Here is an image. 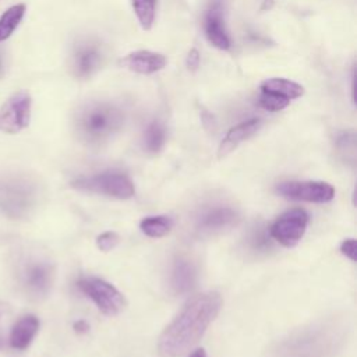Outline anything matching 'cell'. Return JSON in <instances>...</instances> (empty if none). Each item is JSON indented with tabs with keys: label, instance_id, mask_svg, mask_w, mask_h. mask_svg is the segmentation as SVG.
<instances>
[{
	"label": "cell",
	"instance_id": "52a82bcc",
	"mask_svg": "<svg viewBox=\"0 0 357 357\" xmlns=\"http://www.w3.org/2000/svg\"><path fill=\"white\" fill-rule=\"evenodd\" d=\"M32 99L26 91L14 92L0 107V131L17 134L31 121Z\"/></svg>",
	"mask_w": 357,
	"mask_h": 357
},
{
	"label": "cell",
	"instance_id": "83f0119b",
	"mask_svg": "<svg viewBox=\"0 0 357 357\" xmlns=\"http://www.w3.org/2000/svg\"><path fill=\"white\" fill-rule=\"evenodd\" d=\"M198 66H199V53L197 49H191L187 56V67L190 70H197Z\"/></svg>",
	"mask_w": 357,
	"mask_h": 357
},
{
	"label": "cell",
	"instance_id": "f1b7e54d",
	"mask_svg": "<svg viewBox=\"0 0 357 357\" xmlns=\"http://www.w3.org/2000/svg\"><path fill=\"white\" fill-rule=\"evenodd\" d=\"M74 331L77 332V333H85V332H88V329H89V325L86 324V321H84V319H79V321H77V322H74Z\"/></svg>",
	"mask_w": 357,
	"mask_h": 357
},
{
	"label": "cell",
	"instance_id": "d4e9b609",
	"mask_svg": "<svg viewBox=\"0 0 357 357\" xmlns=\"http://www.w3.org/2000/svg\"><path fill=\"white\" fill-rule=\"evenodd\" d=\"M337 148L342 153H346V158L349 156L351 159V163H354L356 158V137L353 132H344L337 139Z\"/></svg>",
	"mask_w": 357,
	"mask_h": 357
},
{
	"label": "cell",
	"instance_id": "4fadbf2b",
	"mask_svg": "<svg viewBox=\"0 0 357 357\" xmlns=\"http://www.w3.org/2000/svg\"><path fill=\"white\" fill-rule=\"evenodd\" d=\"M169 280L174 294H187L195 287L197 266L185 257H176L172 264Z\"/></svg>",
	"mask_w": 357,
	"mask_h": 357
},
{
	"label": "cell",
	"instance_id": "7c38bea8",
	"mask_svg": "<svg viewBox=\"0 0 357 357\" xmlns=\"http://www.w3.org/2000/svg\"><path fill=\"white\" fill-rule=\"evenodd\" d=\"M166 63L167 60L163 54L151 50L131 52L119 61L121 67L138 74H153L156 71H160L166 66Z\"/></svg>",
	"mask_w": 357,
	"mask_h": 357
},
{
	"label": "cell",
	"instance_id": "8fae6325",
	"mask_svg": "<svg viewBox=\"0 0 357 357\" xmlns=\"http://www.w3.org/2000/svg\"><path fill=\"white\" fill-rule=\"evenodd\" d=\"M205 33L208 40L220 50L230 47V38L225 28L223 3L222 0H213L205 15Z\"/></svg>",
	"mask_w": 357,
	"mask_h": 357
},
{
	"label": "cell",
	"instance_id": "9a60e30c",
	"mask_svg": "<svg viewBox=\"0 0 357 357\" xmlns=\"http://www.w3.org/2000/svg\"><path fill=\"white\" fill-rule=\"evenodd\" d=\"M54 269L47 262H33L28 265L24 273V282L33 294H46L52 287Z\"/></svg>",
	"mask_w": 357,
	"mask_h": 357
},
{
	"label": "cell",
	"instance_id": "1f68e13d",
	"mask_svg": "<svg viewBox=\"0 0 357 357\" xmlns=\"http://www.w3.org/2000/svg\"><path fill=\"white\" fill-rule=\"evenodd\" d=\"M0 68H1V64H0Z\"/></svg>",
	"mask_w": 357,
	"mask_h": 357
},
{
	"label": "cell",
	"instance_id": "d6986e66",
	"mask_svg": "<svg viewBox=\"0 0 357 357\" xmlns=\"http://www.w3.org/2000/svg\"><path fill=\"white\" fill-rule=\"evenodd\" d=\"M25 4H14L0 15V42L8 39L25 15Z\"/></svg>",
	"mask_w": 357,
	"mask_h": 357
},
{
	"label": "cell",
	"instance_id": "2e32d148",
	"mask_svg": "<svg viewBox=\"0 0 357 357\" xmlns=\"http://www.w3.org/2000/svg\"><path fill=\"white\" fill-rule=\"evenodd\" d=\"M39 331V319L35 315H25L20 318L10 331V346L15 350H25L29 347Z\"/></svg>",
	"mask_w": 357,
	"mask_h": 357
},
{
	"label": "cell",
	"instance_id": "4316f807",
	"mask_svg": "<svg viewBox=\"0 0 357 357\" xmlns=\"http://www.w3.org/2000/svg\"><path fill=\"white\" fill-rule=\"evenodd\" d=\"M340 252L349 258L350 261L356 262L357 259V244H356V240L354 238H346L342 241L340 244Z\"/></svg>",
	"mask_w": 357,
	"mask_h": 357
},
{
	"label": "cell",
	"instance_id": "484cf974",
	"mask_svg": "<svg viewBox=\"0 0 357 357\" xmlns=\"http://www.w3.org/2000/svg\"><path fill=\"white\" fill-rule=\"evenodd\" d=\"M120 243V236L116 231H105L96 237V247L103 251H112Z\"/></svg>",
	"mask_w": 357,
	"mask_h": 357
},
{
	"label": "cell",
	"instance_id": "7a4b0ae2",
	"mask_svg": "<svg viewBox=\"0 0 357 357\" xmlns=\"http://www.w3.org/2000/svg\"><path fill=\"white\" fill-rule=\"evenodd\" d=\"M344 340V326L337 321H321L297 329L279 342L276 357H333Z\"/></svg>",
	"mask_w": 357,
	"mask_h": 357
},
{
	"label": "cell",
	"instance_id": "ffe728a7",
	"mask_svg": "<svg viewBox=\"0 0 357 357\" xmlns=\"http://www.w3.org/2000/svg\"><path fill=\"white\" fill-rule=\"evenodd\" d=\"M166 142V128L160 121H152L146 126L142 135L144 149L149 153H158Z\"/></svg>",
	"mask_w": 357,
	"mask_h": 357
},
{
	"label": "cell",
	"instance_id": "6da1fadb",
	"mask_svg": "<svg viewBox=\"0 0 357 357\" xmlns=\"http://www.w3.org/2000/svg\"><path fill=\"white\" fill-rule=\"evenodd\" d=\"M223 305L218 291H205L191 297L158 339L160 357H181L191 351L215 321Z\"/></svg>",
	"mask_w": 357,
	"mask_h": 357
},
{
	"label": "cell",
	"instance_id": "277c9868",
	"mask_svg": "<svg viewBox=\"0 0 357 357\" xmlns=\"http://www.w3.org/2000/svg\"><path fill=\"white\" fill-rule=\"evenodd\" d=\"M240 219L238 209L231 204L212 201L195 211L192 230L198 237H211L237 226Z\"/></svg>",
	"mask_w": 357,
	"mask_h": 357
},
{
	"label": "cell",
	"instance_id": "8992f818",
	"mask_svg": "<svg viewBox=\"0 0 357 357\" xmlns=\"http://www.w3.org/2000/svg\"><path fill=\"white\" fill-rule=\"evenodd\" d=\"M77 286L95 303L98 310L107 317L119 315L127 304L123 293H120L112 283L100 278L84 276L77 282Z\"/></svg>",
	"mask_w": 357,
	"mask_h": 357
},
{
	"label": "cell",
	"instance_id": "44dd1931",
	"mask_svg": "<svg viewBox=\"0 0 357 357\" xmlns=\"http://www.w3.org/2000/svg\"><path fill=\"white\" fill-rule=\"evenodd\" d=\"M173 227V219L166 215L159 216H148L144 218L139 223L141 231L152 238H160L166 236Z\"/></svg>",
	"mask_w": 357,
	"mask_h": 357
},
{
	"label": "cell",
	"instance_id": "7402d4cb",
	"mask_svg": "<svg viewBox=\"0 0 357 357\" xmlns=\"http://www.w3.org/2000/svg\"><path fill=\"white\" fill-rule=\"evenodd\" d=\"M134 13L144 29H151L155 20L156 0H132Z\"/></svg>",
	"mask_w": 357,
	"mask_h": 357
},
{
	"label": "cell",
	"instance_id": "5b68a950",
	"mask_svg": "<svg viewBox=\"0 0 357 357\" xmlns=\"http://www.w3.org/2000/svg\"><path fill=\"white\" fill-rule=\"evenodd\" d=\"M71 187L79 191L93 192L117 199H128L135 194L131 178L126 173L117 170H107L75 178L71 181Z\"/></svg>",
	"mask_w": 357,
	"mask_h": 357
},
{
	"label": "cell",
	"instance_id": "e0dca14e",
	"mask_svg": "<svg viewBox=\"0 0 357 357\" xmlns=\"http://www.w3.org/2000/svg\"><path fill=\"white\" fill-rule=\"evenodd\" d=\"M261 91L262 92H271V93H276L280 95L283 98H287L289 100L300 98L304 95V88L303 85L286 79V78H269L265 79L261 84Z\"/></svg>",
	"mask_w": 357,
	"mask_h": 357
},
{
	"label": "cell",
	"instance_id": "f546056e",
	"mask_svg": "<svg viewBox=\"0 0 357 357\" xmlns=\"http://www.w3.org/2000/svg\"><path fill=\"white\" fill-rule=\"evenodd\" d=\"M188 357H208L204 349H195Z\"/></svg>",
	"mask_w": 357,
	"mask_h": 357
},
{
	"label": "cell",
	"instance_id": "ac0fdd59",
	"mask_svg": "<svg viewBox=\"0 0 357 357\" xmlns=\"http://www.w3.org/2000/svg\"><path fill=\"white\" fill-rule=\"evenodd\" d=\"M100 61V53L95 46H84L78 49L74 56V68L77 75L86 77L91 75L92 71L98 67Z\"/></svg>",
	"mask_w": 357,
	"mask_h": 357
},
{
	"label": "cell",
	"instance_id": "cb8c5ba5",
	"mask_svg": "<svg viewBox=\"0 0 357 357\" xmlns=\"http://www.w3.org/2000/svg\"><path fill=\"white\" fill-rule=\"evenodd\" d=\"M271 236H268L264 227H254L248 236V245L252 251H266L271 248Z\"/></svg>",
	"mask_w": 357,
	"mask_h": 357
},
{
	"label": "cell",
	"instance_id": "3957f363",
	"mask_svg": "<svg viewBox=\"0 0 357 357\" xmlns=\"http://www.w3.org/2000/svg\"><path fill=\"white\" fill-rule=\"evenodd\" d=\"M123 120V113L117 107L106 103L93 105L79 114L78 131L88 144L99 145L120 130Z\"/></svg>",
	"mask_w": 357,
	"mask_h": 357
},
{
	"label": "cell",
	"instance_id": "4dcf8cb0",
	"mask_svg": "<svg viewBox=\"0 0 357 357\" xmlns=\"http://www.w3.org/2000/svg\"><path fill=\"white\" fill-rule=\"evenodd\" d=\"M1 310H3V305L0 304V314H1Z\"/></svg>",
	"mask_w": 357,
	"mask_h": 357
},
{
	"label": "cell",
	"instance_id": "9c48e42d",
	"mask_svg": "<svg viewBox=\"0 0 357 357\" xmlns=\"http://www.w3.org/2000/svg\"><path fill=\"white\" fill-rule=\"evenodd\" d=\"M276 192L287 199L324 204L335 197V190L325 181H282L276 185Z\"/></svg>",
	"mask_w": 357,
	"mask_h": 357
},
{
	"label": "cell",
	"instance_id": "5bb4252c",
	"mask_svg": "<svg viewBox=\"0 0 357 357\" xmlns=\"http://www.w3.org/2000/svg\"><path fill=\"white\" fill-rule=\"evenodd\" d=\"M262 126V121L259 119H250L247 121H243L234 127H231L225 138L220 141L219 149H218V158L222 159L227 156L230 152H233L241 142L251 138Z\"/></svg>",
	"mask_w": 357,
	"mask_h": 357
},
{
	"label": "cell",
	"instance_id": "603a6c76",
	"mask_svg": "<svg viewBox=\"0 0 357 357\" xmlns=\"http://www.w3.org/2000/svg\"><path fill=\"white\" fill-rule=\"evenodd\" d=\"M259 106L268 112H280L283 109H286L290 103V100L287 98H283L280 95L276 93H271V92H262L258 100Z\"/></svg>",
	"mask_w": 357,
	"mask_h": 357
},
{
	"label": "cell",
	"instance_id": "30bf717a",
	"mask_svg": "<svg viewBox=\"0 0 357 357\" xmlns=\"http://www.w3.org/2000/svg\"><path fill=\"white\" fill-rule=\"evenodd\" d=\"M33 197V190L28 183L13 181L0 190V206L10 215H21L25 212Z\"/></svg>",
	"mask_w": 357,
	"mask_h": 357
},
{
	"label": "cell",
	"instance_id": "ba28073f",
	"mask_svg": "<svg viewBox=\"0 0 357 357\" xmlns=\"http://www.w3.org/2000/svg\"><path fill=\"white\" fill-rule=\"evenodd\" d=\"M308 213L301 208L289 209L282 213L269 227L271 238L284 247H294L304 236L308 225Z\"/></svg>",
	"mask_w": 357,
	"mask_h": 357
}]
</instances>
